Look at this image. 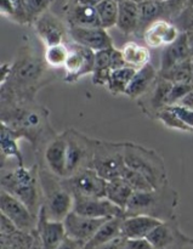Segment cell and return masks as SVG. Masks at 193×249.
I'll use <instances>...</instances> for the list:
<instances>
[{
	"label": "cell",
	"mask_w": 193,
	"mask_h": 249,
	"mask_svg": "<svg viewBox=\"0 0 193 249\" xmlns=\"http://www.w3.org/2000/svg\"><path fill=\"white\" fill-rule=\"evenodd\" d=\"M135 72V68L129 67V66H124V67L112 71L108 77V82H107V88H108L109 92L116 96L125 95L126 89H128Z\"/></svg>",
	"instance_id": "obj_30"
},
{
	"label": "cell",
	"mask_w": 193,
	"mask_h": 249,
	"mask_svg": "<svg viewBox=\"0 0 193 249\" xmlns=\"http://www.w3.org/2000/svg\"><path fill=\"white\" fill-rule=\"evenodd\" d=\"M179 194L167 185L146 192H134L124 212V218L131 215H148L162 221L176 219Z\"/></svg>",
	"instance_id": "obj_4"
},
{
	"label": "cell",
	"mask_w": 193,
	"mask_h": 249,
	"mask_svg": "<svg viewBox=\"0 0 193 249\" xmlns=\"http://www.w3.org/2000/svg\"><path fill=\"white\" fill-rule=\"evenodd\" d=\"M172 22L181 32H193V5L185 7Z\"/></svg>",
	"instance_id": "obj_39"
},
{
	"label": "cell",
	"mask_w": 193,
	"mask_h": 249,
	"mask_svg": "<svg viewBox=\"0 0 193 249\" xmlns=\"http://www.w3.org/2000/svg\"><path fill=\"white\" fill-rule=\"evenodd\" d=\"M124 163L123 142H112L95 139L92 169L99 173L105 180H112L121 177Z\"/></svg>",
	"instance_id": "obj_8"
},
{
	"label": "cell",
	"mask_w": 193,
	"mask_h": 249,
	"mask_svg": "<svg viewBox=\"0 0 193 249\" xmlns=\"http://www.w3.org/2000/svg\"><path fill=\"white\" fill-rule=\"evenodd\" d=\"M68 46H70V55L63 67L65 70L63 80L66 83H77L80 78L92 74L96 51L73 41Z\"/></svg>",
	"instance_id": "obj_10"
},
{
	"label": "cell",
	"mask_w": 193,
	"mask_h": 249,
	"mask_svg": "<svg viewBox=\"0 0 193 249\" xmlns=\"http://www.w3.org/2000/svg\"><path fill=\"white\" fill-rule=\"evenodd\" d=\"M57 249H85V245L80 241L70 237V236H66Z\"/></svg>",
	"instance_id": "obj_43"
},
{
	"label": "cell",
	"mask_w": 193,
	"mask_h": 249,
	"mask_svg": "<svg viewBox=\"0 0 193 249\" xmlns=\"http://www.w3.org/2000/svg\"><path fill=\"white\" fill-rule=\"evenodd\" d=\"M107 219L109 218H89L72 211L63 220V225L67 236L87 245Z\"/></svg>",
	"instance_id": "obj_15"
},
{
	"label": "cell",
	"mask_w": 193,
	"mask_h": 249,
	"mask_svg": "<svg viewBox=\"0 0 193 249\" xmlns=\"http://www.w3.org/2000/svg\"><path fill=\"white\" fill-rule=\"evenodd\" d=\"M73 212L89 218H113L124 216V211L106 197L74 199Z\"/></svg>",
	"instance_id": "obj_17"
},
{
	"label": "cell",
	"mask_w": 193,
	"mask_h": 249,
	"mask_svg": "<svg viewBox=\"0 0 193 249\" xmlns=\"http://www.w3.org/2000/svg\"><path fill=\"white\" fill-rule=\"evenodd\" d=\"M140 22V11L139 4L133 0H124L119 2L118 19H117V28L125 36L136 34Z\"/></svg>",
	"instance_id": "obj_25"
},
{
	"label": "cell",
	"mask_w": 193,
	"mask_h": 249,
	"mask_svg": "<svg viewBox=\"0 0 193 249\" xmlns=\"http://www.w3.org/2000/svg\"><path fill=\"white\" fill-rule=\"evenodd\" d=\"M187 34V41H189L190 53H191V57H193V32H186Z\"/></svg>",
	"instance_id": "obj_47"
},
{
	"label": "cell",
	"mask_w": 193,
	"mask_h": 249,
	"mask_svg": "<svg viewBox=\"0 0 193 249\" xmlns=\"http://www.w3.org/2000/svg\"><path fill=\"white\" fill-rule=\"evenodd\" d=\"M70 39L73 43L87 46L94 51L114 46L107 29L102 27H70Z\"/></svg>",
	"instance_id": "obj_16"
},
{
	"label": "cell",
	"mask_w": 193,
	"mask_h": 249,
	"mask_svg": "<svg viewBox=\"0 0 193 249\" xmlns=\"http://www.w3.org/2000/svg\"><path fill=\"white\" fill-rule=\"evenodd\" d=\"M32 26L35 34L46 46L67 43L70 39V26L66 24L60 17L48 10L35 19Z\"/></svg>",
	"instance_id": "obj_11"
},
{
	"label": "cell",
	"mask_w": 193,
	"mask_h": 249,
	"mask_svg": "<svg viewBox=\"0 0 193 249\" xmlns=\"http://www.w3.org/2000/svg\"><path fill=\"white\" fill-rule=\"evenodd\" d=\"M63 135L67 141L66 177L75 174L87 168H91L95 139L88 138L85 134L72 128L63 131Z\"/></svg>",
	"instance_id": "obj_7"
},
{
	"label": "cell",
	"mask_w": 193,
	"mask_h": 249,
	"mask_svg": "<svg viewBox=\"0 0 193 249\" xmlns=\"http://www.w3.org/2000/svg\"><path fill=\"white\" fill-rule=\"evenodd\" d=\"M0 185L1 190L23 202L34 215H39L44 202V192L38 163L29 168L18 165L11 170L2 169Z\"/></svg>",
	"instance_id": "obj_3"
},
{
	"label": "cell",
	"mask_w": 193,
	"mask_h": 249,
	"mask_svg": "<svg viewBox=\"0 0 193 249\" xmlns=\"http://www.w3.org/2000/svg\"><path fill=\"white\" fill-rule=\"evenodd\" d=\"M189 58H191V53H190L189 41H187V34L186 32H181L179 38L174 43L165 46L163 50L159 71L169 70L177 63L184 62Z\"/></svg>",
	"instance_id": "obj_24"
},
{
	"label": "cell",
	"mask_w": 193,
	"mask_h": 249,
	"mask_svg": "<svg viewBox=\"0 0 193 249\" xmlns=\"http://www.w3.org/2000/svg\"><path fill=\"white\" fill-rule=\"evenodd\" d=\"M160 77L173 83H191L192 82V57L175 65L174 67L165 71H159Z\"/></svg>",
	"instance_id": "obj_34"
},
{
	"label": "cell",
	"mask_w": 193,
	"mask_h": 249,
	"mask_svg": "<svg viewBox=\"0 0 193 249\" xmlns=\"http://www.w3.org/2000/svg\"><path fill=\"white\" fill-rule=\"evenodd\" d=\"M0 211L1 214L7 216L15 224L19 231L31 233L36 229L38 216L34 215L23 202L7 194L4 190H1L0 194Z\"/></svg>",
	"instance_id": "obj_12"
},
{
	"label": "cell",
	"mask_w": 193,
	"mask_h": 249,
	"mask_svg": "<svg viewBox=\"0 0 193 249\" xmlns=\"http://www.w3.org/2000/svg\"><path fill=\"white\" fill-rule=\"evenodd\" d=\"M21 135L6 124H0V152H1V168L9 158H15L19 167L24 165L23 155L19 150L18 141Z\"/></svg>",
	"instance_id": "obj_23"
},
{
	"label": "cell",
	"mask_w": 193,
	"mask_h": 249,
	"mask_svg": "<svg viewBox=\"0 0 193 249\" xmlns=\"http://www.w3.org/2000/svg\"><path fill=\"white\" fill-rule=\"evenodd\" d=\"M101 0H67L66 5L80 4V5H89V6H96Z\"/></svg>",
	"instance_id": "obj_46"
},
{
	"label": "cell",
	"mask_w": 193,
	"mask_h": 249,
	"mask_svg": "<svg viewBox=\"0 0 193 249\" xmlns=\"http://www.w3.org/2000/svg\"><path fill=\"white\" fill-rule=\"evenodd\" d=\"M61 185L74 199L106 197L107 180L92 168H87L70 177L61 178Z\"/></svg>",
	"instance_id": "obj_9"
},
{
	"label": "cell",
	"mask_w": 193,
	"mask_h": 249,
	"mask_svg": "<svg viewBox=\"0 0 193 249\" xmlns=\"http://www.w3.org/2000/svg\"><path fill=\"white\" fill-rule=\"evenodd\" d=\"M126 243V238L124 236H119V237L114 238V240L109 241V242L105 243V245L100 246V247L95 249H123Z\"/></svg>",
	"instance_id": "obj_45"
},
{
	"label": "cell",
	"mask_w": 193,
	"mask_h": 249,
	"mask_svg": "<svg viewBox=\"0 0 193 249\" xmlns=\"http://www.w3.org/2000/svg\"><path fill=\"white\" fill-rule=\"evenodd\" d=\"M53 71L31 45H22L10 62L7 75L0 79L1 105L35 101L39 90L55 79Z\"/></svg>",
	"instance_id": "obj_1"
},
{
	"label": "cell",
	"mask_w": 193,
	"mask_h": 249,
	"mask_svg": "<svg viewBox=\"0 0 193 249\" xmlns=\"http://www.w3.org/2000/svg\"><path fill=\"white\" fill-rule=\"evenodd\" d=\"M1 14L6 16L7 18L14 19L15 12H16V7H15V0H1Z\"/></svg>",
	"instance_id": "obj_44"
},
{
	"label": "cell",
	"mask_w": 193,
	"mask_h": 249,
	"mask_svg": "<svg viewBox=\"0 0 193 249\" xmlns=\"http://www.w3.org/2000/svg\"><path fill=\"white\" fill-rule=\"evenodd\" d=\"M68 55H70V46L63 43L57 44V45L46 46L43 57L49 68L60 70V68L65 67Z\"/></svg>",
	"instance_id": "obj_32"
},
{
	"label": "cell",
	"mask_w": 193,
	"mask_h": 249,
	"mask_svg": "<svg viewBox=\"0 0 193 249\" xmlns=\"http://www.w3.org/2000/svg\"><path fill=\"white\" fill-rule=\"evenodd\" d=\"M146 240L155 249H184L192 242L193 238L180 230L179 223L174 219L159 224Z\"/></svg>",
	"instance_id": "obj_13"
},
{
	"label": "cell",
	"mask_w": 193,
	"mask_h": 249,
	"mask_svg": "<svg viewBox=\"0 0 193 249\" xmlns=\"http://www.w3.org/2000/svg\"><path fill=\"white\" fill-rule=\"evenodd\" d=\"M53 1L55 0H22L29 26L33 24L35 19L39 16H41L44 12L48 11Z\"/></svg>",
	"instance_id": "obj_37"
},
{
	"label": "cell",
	"mask_w": 193,
	"mask_h": 249,
	"mask_svg": "<svg viewBox=\"0 0 193 249\" xmlns=\"http://www.w3.org/2000/svg\"><path fill=\"white\" fill-rule=\"evenodd\" d=\"M169 108L177 114V117L191 129L193 133V109L190 108V107L184 106L181 104L170 105Z\"/></svg>",
	"instance_id": "obj_40"
},
{
	"label": "cell",
	"mask_w": 193,
	"mask_h": 249,
	"mask_svg": "<svg viewBox=\"0 0 193 249\" xmlns=\"http://www.w3.org/2000/svg\"><path fill=\"white\" fill-rule=\"evenodd\" d=\"M155 118L158 119L160 123H163V125H165L169 129L184 131V133H192L191 129L177 117V114L175 112H173L169 108V106H165L162 109H159L157 112V114H156Z\"/></svg>",
	"instance_id": "obj_36"
},
{
	"label": "cell",
	"mask_w": 193,
	"mask_h": 249,
	"mask_svg": "<svg viewBox=\"0 0 193 249\" xmlns=\"http://www.w3.org/2000/svg\"><path fill=\"white\" fill-rule=\"evenodd\" d=\"M117 2H122V1H124V0H116Z\"/></svg>",
	"instance_id": "obj_51"
},
{
	"label": "cell",
	"mask_w": 193,
	"mask_h": 249,
	"mask_svg": "<svg viewBox=\"0 0 193 249\" xmlns=\"http://www.w3.org/2000/svg\"><path fill=\"white\" fill-rule=\"evenodd\" d=\"M126 66L135 70H140L143 66L150 63L151 53L146 46L140 45L136 41H128L121 49Z\"/></svg>",
	"instance_id": "obj_29"
},
{
	"label": "cell",
	"mask_w": 193,
	"mask_h": 249,
	"mask_svg": "<svg viewBox=\"0 0 193 249\" xmlns=\"http://www.w3.org/2000/svg\"><path fill=\"white\" fill-rule=\"evenodd\" d=\"M133 1H135V2H138V4H140V2L145 1V0H133Z\"/></svg>",
	"instance_id": "obj_49"
},
{
	"label": "cell",
	"mask_w": 193,
	"mask_h": 249,
	"mask_svg": "<svg viewBox=\"0 0 193 249\" xmlns=\"http://www.w3.org/2000/svg\"><path fill=\"white\" fill-rule=\"evenodd\" d=\"M139 11H140V22H139V29L138 33H136L138 36H142L145 29L157 19H167L164 2L145 0V1L139 4Z\"/></svg>",
	"instance_id": "obj_27"
},
{
	"label": "cell",
	"mask_w": 193,
	"mask_h": 249,
	"mask_svg": "<svg viewBox=\"0 0 193 249\" xmlns=\"http://www.w3.org/2000/svg\"><path fill=\"white\" fill-rule=\"evenodd\" d=\"M66 19L70 27H102L95 6L89 5H65Z\"/></svg>",
	"instance_id": "obj_22"
},
{
	"label": "cell",
	"mask_w": 193,
	"mask_h": 249,
	"mask_svg": "<svg viewBox=\"0 0 193 249\" xmlns=\"http://www.w3.org/2000/svg\"><path fill=\"white\" fill-rule=\"evenodd\" d=\"M184 249H193V241H192L191 243H190V245H187L186 247H185Z\"/></svg>",
	"instance_id": "obj_48"
},
{
	"label": "cell",
	"mask_w": 193,
	"mask_h": 249,
	"mask_svg": "<svg viewBox=\"0 0 193 249\" xmlns=\"http://www.w3.org/2000/svg\"><path fill=\"white\" fill-rule=\"evenodd\" d=\"M163 221L148 215L125 216L122 224V236L126 240H142Z\"/></svg>",
	"instance_id": "obj_20"
},
{
	"label": "cell",
	"mask_w": 193,
	"mask_h": 249,
	"mask_svg": "<svg viewBox=\"0 0 193 249\" xmlns=\"http://www.w3.org/2000/svg\"><path fill=\"white\" fill-rule=\"evenodd\" d=\"M134 195V190L123 178H116L107 181L106 198L125 212L126 206Z\"/></svg>",
	"instance_id": "obj_28"
},
{
	"label": "cell",
	"mask_w": 193,
	"mask_h": 249,
	"mask_svg": "<svg viewBox=\"0 0 193 249\" xmlns=\"http://www.w3.org/2000/svg\"><path fill=\"white\" fill-rule=\"evenodd\" d=\"M180 34H181V31L172 21L160 18L145 29L142 38L146 45L156 49L174 43L179 38Z\"/></svg>",
	"instance_id": "obj_18"
},
{
	"label": "cell",
	"mask_w": 193,
	"mask_h": 249,
	"mask_svg": "<svg viewBox=\"0 0 193 249\" xmlns=\"http://www.w3.org/2000/svg\"><path fill=\"white\" fill-rule=\"evenodd\" d=\"M18 229L15 226V224L10 220L7 216H5L4 214H1V223H0V236H6L11 235L15 231H17Z\"/></svg>",
	"instance_id": "obj_41"
},
{
	"label": "cell",
	"mask_w": 193,
	"mask_h": 249,
	"mask_svg": "<svg viewBox=\"0 0 193 249\" xmlns=\"http://www.w3.org/2000/svg\"><path fill=\"white\" fill-rule=\"evenodd\" d=\"M95 7L99 14L102 28L109 29L117 26L119 2H117L116 0H101Z\"/></svg>",
	"instance_id": "obj_33"
},
{
	"label": "cell",
	"mask_w": 193,
	"mask_h": 249,
	"mask_svg": "<svg viewBox=\"0 0 193 249\" xmlns=\"http://www.w3.org/2000/svg\"><path fill=\"white\" fill-rule=\"evenodd\" d=\"M193 90V84L191 83H174L170 89L169 95H168L167 106L170 105H176Z\"/></svg>",
	"instance_id": "obj_38"
},
{
	"label": "cell",
	"mask_w": 193,
	"mask_h": 249,
	"mask_svg": "<svg viewBox=\"0 0 193 249\" xmlns=\"http://www.w3.org/2000/svg\"><path fill=\"white\" fill-rule=\"evenodd\" d=\"M36 230H38L39 236H40L43 249H57L58 246L63 241V238L67 236L62 221L49 220L46 218L43 207L39 212Z\"/></svg>",
	"instance_id": "obj_19"
},
{
	"label": "cell",
	"mask_w": 193,
	"mask_h": 249,
	"mask_svg": "<svg viewBox=\"0 0 193 249\" xmlns=\"http://www.w3.org/2000/svg\"><path fill=\"white\" fill-rule=\"evenodd\" d=\"M49 114V109L35 101H24L1 105L0 121L28 141L35 152H40L45 143L56 135Z\"/></svg>",
	"instance_id": "obj_2"
},
{
	"label": "cell",
	"mask_w": 193,
	"mask_h": 249,
	"mask_svg": "<svg viewBox=\"0 0 193 249\" xmlns=\"http://www.w3.org/2000/svg\"><path fill=\"white\" fill-rule=\"evenodd\" d=\"M124 216H113L109 218L100 226L91 240L85 245V249H95L114 238L122 236V224Z\"/></svg>",
	"instance_id": "obj_26"
},
{
	"label": "cell",
	"mask_w": 193,
	"mask_h": 249,
	"mask_svg": "<svg viewBox=\"0 0 193 249\" xmlns=\"http://www.w3.org/2000/svg\"><path fill=\"white\" fill-rule=\"evenodd\" d=\"M67 141L63 133L56 134L43 147V164L58 178H66Z\"/></svg>",
	"instance_id": "obj_14"
},
{
	"label": "cell",
	"mask_w": 193,
	"mask_h": 249,
	"mask_svg": "<svg viewBox=\"0 0 193 249\" xmlns=\"http://www.w3.org/2000/svg\"><path fill=\"white\" fill-rule=\"evenodd\" d=\"M123 153L125 165L141 173L153 189L169 185L164 160L157 151L135 142H123Z\"/></svg>",
	"instance_id": "obj_5"
},
{
	"label": "cell",
	"mask_w": 193,
	"mask_h": 249,
	"mask_svg": "<svg viewBox=\"0 0 193 249\" xmlns=\"http://www.w3.org/2000/svg\"><path fill=\"white\" fill-rule=\"evenodd\" d=\"M121 178H123L130 185L134 192H146L151 191V190H155L152 185L148 182V180L141 173L131 169L128 165H124L123 167L121 173Z\"/></svg>",
	"instance_id": "obj_35"
},
{
	"label": "cell",
	"mask_w": 193,
	"mask_h": 249,
	"mask_svg": "<svg viewBox=\"0 0 193 249\" xmlns=\"http://www.w3.org/2000/svg\"><path fill=\"white\" fill-rule=\"evenodd\" d=\"M111 50L112 48L96 51L95 53V67L92 72V83L97 87L107 85L108 77L112 72L111 67Z\"/></svg>",
	"instance_id": "obj_31"
},
{
	"label": "cell",
	"mask_w": 193,
	"mask_h": 249,
	"mask_svg": "<svg viewBox=\"0 0 193 249\" xmlns=\"http://www.w3.org/2000/svg\"><path fill=\"white\" fill-rule=\"evenodd\" d=\"M159 71L156 70L151 63H147L140 70H136L128 89H126L125 95L133 100H139L145 96L151 88L155 85L157 80Z\"/></svg>",
	"instance_id": "obj_21"
},
{
	"label": "cell",
	"mask_w": 193,
	"mask_h": 249,
	"mask_svg": "<svg viewBox=\"0 0 193 249\" xmlns=\"http://www.w3.org/2000/svg\"><path fill=\"white\" fill-rule=\"evenodd\" d=\"M1 249H6V248H4V247H1Z\"/></svg>",
	"instance_id": "obj_52"
},
{
	"label": "cell",
	"mask_w": 193,
	"mask_h": 249,
	"mask_svg": "<svg viewBox=\"0 0 193 249\" xmlns=\"http://www.w3.org/2000/svg\"><path fill=\"white\" fill-rule=\"evenodd\" d=\"M123 249H155L146 238L142 240H126Z\"/></svg>",
	"instance_id": "obj_42"
},
{
	"label": "cell",
	"mask_w": 193,
	"mask_h": 249,
	"mask_svg": "<svg viewBox=\"0 0 193 249\" xmlns=\"http://www.w3.org/2000/svg\"><path fill=\"white\" fill-rule=\"evenodd\" d=\"M39 164L41 187L44 192L43 209L49 220L62 221L73 211L74 198L61 185V178L53 175L41 162Z\"/></svg>",
	"instance_id": "obj_6"
},
{
	"label": "cell",
	"mask_w": 193,
	"mask_h": 249,
	"mask_svg": "<svg viewBox=\"0 0 193 249\" xmlns=\"http://www.w3.org/2000/svg\"><path fill=\"white\" fill-rule=\"evenodd\" d=\"M155 1H159V2H164V1H167V0H155Z\"/></svg>",
	"instance_id": "obj_50"
}]
</instances>
